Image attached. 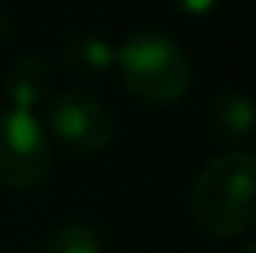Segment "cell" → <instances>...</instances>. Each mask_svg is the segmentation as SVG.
<instances>
[{
  "mask_svg": "<svg viewBox=\"0 0 256 253\" xmlns=\"http://www.w3.org/2000/svg\"><path fill=\"white\" fill-rule=\"evenodd\" d=\"M256 162L250 150L214 156L192 185V221L208 237H237L256 218L253 202Z\"/></svg>",
  "mask_w": 256,
  "mask_h": 253,
  "instance_id": "1",
  "label": "cell"
},
{
  "mask_svg": "<svg viewBox=\"0 0 256 253\" xmlns=\"http://www.w3.org/2000/svg\"><path fill=\"white\" fill-rule=\"evenodd\" d=\"M114 68L130 94L152 104L178 101L192 84L188 52L166 32H133L124 46H117Z\"/></svg>",
  "mask_w": 256,
  "mask_h": 253,
  "instance_id": "2",
  "label": "cell"
},
{
  "mask_svg": "<svg viewBox=\"0 0 256 253\" xmlns=\"http://www.w3.org/2000/svg\"><path fill=\"white\" fill-rule=\"evenodd\" d=\"M52 172V150L39 114L0 110V185L36 188Z\"/></svg>",
  "mask_w": 256,
  "mask_h": 253,
  "instance_id": "3",
  "label": "cell"
},
{
  "mask_svg": "<svg viewBox=\"0 0 256 253\" xmlns=\"http://www.w3.org/2000/svg\"><path fill=\"white\" fill-rule=\"evenodd\" d=\"M46 136H56L75 152H100L114 140V114L88 91H58L46 101Z\"/></svg>",
  "mask_w": 256,
  "mask_h": 253,
  "instance_id": "4",
  "label": "cell"
},
{
  "mask_svg": "<svg viewBox=\"0 0 256 253\" xmlns=\"http://www.w3.org/2000/svg\"><path fill=\"white\" fill-rule=\"evenodd\" d=\"M4 91H6V108L23 110V114H36L49 101L52 65L42 56H36V52L20 56L4 78Z\"/></svg>",
  "mask_w": 256,
  "mask_h": 253,
  "instance_id": "5",
  "label": "cell"
},
{
  "mask_svg": "<svg viewBox=\"0 0 256 253\" xmlns=\"http://www.w3.org/2000/svg\"><path fill=\"white\" fill-rule=\"evenodd\" d=\"M208 126L220 143H246L253 136V104L244 91H220L208 110Z\"/></svg>",
  "mask_w": 256,
  "mask_h": 253,
  "instance_id": "6",
  "label": "cell"
},
{
  "mask_svg": "<svg viewBox=\"0 0 256 253\" xmlns=\"http://www.w3.org/2000/svg\"><path fill=\"white\" fill-rule=\"evenodd\" d=\"M114 56H117V46H110L104 36H98V32H75V36L65 42V62H68L72 68L84 72V75L114 68Z\"/></svg>",
  "mask_w": 256,
  "mask_h": 253,
  "instance_id": "7",
  "label": "cell"
},
{
  "mask_svg": "<svg viewBox=\"0 0 256 253\" xmlns=\"http://www.w3.org/2000/svg\"><path fill=\"white\" fill-rule=\"evenodd\" d=\"M46 253H104V240L88 224H62L46 240Z\"/></svg>",
  "mask_w": 256,
  "mask_h": 253,
  "instance_id": "8",
  "label": "cell"
},
{
  "mask_svg": "<svg viewBox=\"0 0 256 253\" xmlns=\"http://www.w3.org/2000/svg\"><path fill=\"white\" fill-rule=\"evenodd\" d=\"M218 4L220 0H175V6H178L182 13H188V16H204V13H211Z\"/></svg>",
  "mask_w": 256,
  "mask_h": 253,
  "instance_id": "9",
  "label": "cell"
},
{
  "mask_svg": "<svg viewBox=\"0 0 256 253\" xmlns=\"http://www.w3.org/2000/svg\"><path fill=\"white\" fill-rule=\"evenodd\" d=\"M4 30H6V20H4V13H0V39H4Z\"/></svg>",
  "mask_w": 256,
  "mask_h": 253,
  "instance_id": "10",
  "label": "cell"
}]
</instances>
